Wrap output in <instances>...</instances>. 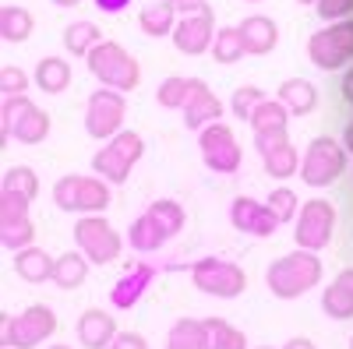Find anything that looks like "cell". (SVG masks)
<instances>
[{
	"label": "cell",
	"instance_id": "cell-12",
	"mask_svg": "<svg viewBox=\"0 0 353 349\" xmlns=\"http://www.w3.org/2000/svg\"><path fill=\"white\" fill-rule=\"evenodd\" d=\"M346 159H343V149L332 141V138H314L304 152V162H301V177L304 184L311 187H325L332 184L339 173H343Z\"/></svg>",
	"mask_w": 353,
	"mask_h": 349
},
{
	"label": "cell",
	"instance_id": "cell-20",
	"mask_svg": "<svg viewBox=\"0 0 353 349\" xmlns=\"http://www.w3.org/2000/svg\"><path fill=\"white\" fill-rule=\"evenodd\" d=\"M321 310H325L329 317H336V321L353 317V268L336 275V282L325 289V297H321Z\"/></svg>",
	"mask_w": 353,
	"mask_h": 349
},
{
	"label": "cell",
	"instance_id": "cell-46",
	"mask_svg": "<svg viewBox=\"0 0 353 349\" xmlns=\"http://www.w3.org/2000/svg\"><path fill=\"white\" fill-rule=\"evenodd\" d=\"M343 96H346V99L353 103V71H350V74L343 78Z\"/></svg>",
	"mask_w": 353,
	"mask_h": 349
},
{
	"label": "cell",
	"instance_id": "cell-32",
	"mask_svg": "<svg viewBox=\"0 0 353 349\" xmlns=\"http://www.w3.org/2000/svg\"><path fill=\"white\" fill-rule=\"evenodd\" d=\"M0 36L8 43H25L32 36V14L25 8H4L0 11Z\"/></svg>",
	"mask_w": 353,
	"mask_h": 349
},
{
	"label": "cell",
	"instance_id": "cell-17",
	"mask_svg": "<svg viewBox=\"0 0 353 349\" xmlns=\"http://www.w3.org/2000/svg\"><path fill=\"white\" fill-rule=\"evenodd\" d=\"M254 145L265 159L269 177L286 180L290 173H297V152H293V145L286 141V134H254Z\"/></svg>",
	"mask_w": 353,
	"mask_h": 349
},
{
	"label": "cell",
	"instance_id": "cell-26",
	"mask_svg": "<svg viewBox=\"0 0 353 349\" xmlns=\"http://www.w3.org/2000/svg\"><path fill=\"white\" fill-rule=\"evenodd\" d=\"M36 85L43 92H64L71 85V67L68 61H61V56H43L39 67H36Z\"/></svg>",
	"mask_w": 353,
	"mask_h": 349
},
{
	"label": "cell",
	"instance_id": "cell-15",
	"mask_svg": "<svg viewBox=\"0 0 353 349\" xmlns=\"http://www.w3.org/2000/svg\"><path fill=\"white\" fill-rule=\"evenodd\" d=\"M212 11L205 8V11H194V14H184L181 21H176V28H173V43H176V50L181 53H188V56H198V53H205L209 50V43H212Z\"/></svg>",
	"mask_w": 353,
	"mask_h": 349
},
{
	"label": "cell",
	"instance_id": "cell-8",
	"mask_svg": "<svg viewBox=\"0 0 353 349\" xmlns=\"http://www.w3.org/2000/svg\"><path fill=\"white\" fill-rule=\"evenodd\" d=\"M53 201L64 212H103L110 205V187L96 177H61L53 187Z\"/></svg>",
	"mask_w": 353,
	"mask_h": 349
},
{
	"label": "cell",
	"instance_id": "cell-11",
	"mask_svg": "<svg viewBox=\"0 0 353 349\" xmlns=\"http://www.w3.org/2000/svg\"><path fill=\"white\" fill-rule=\"evenodd\" d=\"M124 124V96L121 89H99L92 92V99H88V109H85V131L92 134L96 141L103 138H113L117 131H121Z\"/></svg>",
	"mask_w": 353,
	"mask_h": 349
},
{
	"label": "cell",
	"instance_id": "cell-24",
	"mask_svg": "<svg viewBox=\"0 0 353 349\" xmlns=\"http://www.w3.org/2000/svg\"><path fill=\"white\" fill-rule=\"evenodd\" d=\"M152 275H156V268H149V265H138L128 279H121L113 286V304L121 307V310H128V307H134L138 304V297L145 293V286L152 282Z\"/></svg>",
	"mask_w": 353,
	"mask_h": 349
},
{
	"label": "cell",
	"instance_id": "cell-13",
	"mask_svg": "<svg viewBox=\"0 0 353 349\" xmlns=\"http://www.w3.org/2000/svg\"><path fill=\"white\" fill-rule=\"evenodd\" d=\"M332 229H336V209L329 201H307L297 215V247L304 251H321L329 240H332Z\"/></svg>",
	"mask_w": 353,
	"mask_h": 349
},
{
	"label": "cell",
	"instance_id": "cell-47",
	"mask_svg": "<svg viewBox=\"0 0 353 349\" xmlns=\"http://www.w3.org/2000/svg\"><path fill=\"white\" fill-rule=\"evenodd\" d=\"M346 149H350V152H353V124H350V127H346Z\"/></svg>",
	"mask_w": 353,
	"mask_h": 349
},
{
	"label": "cell",
	"instance_id": "cell-48",
	"mask_svg": "<svg viewBox=\"0 0 353 349\" xmlns=\"http://www.w3.org/2000/svg\"><path fill=\"white\" fill-rule=\"evenodd\" d=\"M53 4H61V8H74V4H81V0H53Z\"/></svg>",
	"mask_w": 353,
	"mask_h": 349
},
{
	"label": "cell",
	"instance_id": "cell-1",
	"mask_svg": "<svg viewBox=\"0 0 353 349\" xmlns=\"http://www.w3.org/2000/svg\"><path fill=\"white\" fill-rule=\"evenodd\" d=\"M318 279H321V261L314 257V251H293V254L272 261L269 272H265V286L279 300H293V297L307 293Z\"/></svg>",
	"mask_w": 353,
	"mask_h": 349
},
{
	"label": "cell",
	"instance_id": "cell-41",
	"mask_svg": "<svg viewBox=\"0 0 353 349\" xmlns=\"http://www.w3.org/2000/svg\"><path fill=\"white\" fill-rule=\"evenodd\" d=\"M25 74L18 71V67H4V71H0V89H4V99L8 96H21L25 92Z\"/></svg>",
	"mask_w": 353,
	"mask_h": 349
},
{
	"label": "cell",
	"instance_id": "cell-5",
	"mask_svg": "<svg viewBox=\"0 0 353 349\" xmlns=\"http://www.w3.org/2000/svg\"><path fill=\"white\" fill-rule=\"evenodd\" d=\"M307 53L314 67L321 71H336V67H346L353 61V21H336L329 28L311 36L307 43Z\"/></svg>",
	"mask_w": 353,
	"mask_h": 349
},
{
	"label": "cell",
	"instance_id": "cell-30",
	"mask_svg": "<svg viewBox=\"0 0 353 349\" xmlns=\"http://www.w3.org/2000/svg\"><path fill=\"white\" fill-rule=\"evenodd\" d=\"M173 8L166 4V0H159V4H149L141 11V32L145 36H173V28H176V21H173Z\"/></svg>",
	"mask_w": 353,
	"mask_h": 349
},
{
	"label": "cell",
	"instance_id": "cell-6",
	"mask_svg": "<svg viewBox=\"0 0 353 349\" xmlns=\"http://www.w3.org/2000/svg\"><path fill=\"white\" fill-rule=\"evenodd\" d=\"M46 134H50L46 109L32 106L25 96L4 99V138H18L21 145H39Z\"/></svg>",
	"mask_w": 353,
	"mask_h": 349
},
{
	"label": "cell",
	"instance_id": "cell-52",
	"mask_svg": "<svg viewBox=\"0 0 353 349\" xmlns=\"http://www.w3.org/2000/svg\"><path fill=\"white\" fill-rule=\"evenodd\" d=\"M350 349H353V339H350Z\"/></svg>",
	"mask_w": 353,
	"mask_h": 349
},
{
	"label": "cell",
	"instance_id": "cell-51",
	"mask_svg": "<svg viewBox=\"0 0 353 349\" xmlns=\"http://www.w3.org/2000/svg\"><path fill=\"white\" fill-rule=\"evenodd\" d=\"M258 349H269V346H258Z\"/></svg>",
	"mask_w": 353,
	"mask_h": 349
},
{
	"label": "cell",
	"instance_id": "cell-28",
	"mask_svg": "<svg viewBox=\"0 0 353 349\" xmlns=\"http://www.w3.org/2000/svg\"><path fill=\"white\" fill-rule=\"evenodd\" d=\"M88 275V257L85 254H61L57 257V268H53V282L61 289H78Z\"/></svg>",
	"mask_w": 353,
	"mask_h": 349
},
{
	"label": "cell",
	"instance_id": "cell-21",
	"mask_svg": "<svg viewBox=\"0 0 353 349\" xmlns=\"http://www.w3.org/2000/svg\"><path fill=\"white\" fill-rule=\"evenodd\" d=\"M241 36H244L248 53H272L276 43H279V28H276L272 18L254 14V18H244L241 21Z\"/></svg>",
	"mask_w": 353,
	"mask_h": 349
},
{
	"label": "cell",
	"instance_id": "cell-42",
	"mask_svg": "<svg viewBox=\"0 0 353 349\" xmlns=\"http://www.w3.org/2000/svg\"><path fill=\"white\" fill-rule=\"evenodd\" d=\"M110 349H149V346H145V339H141V335L124 332V335H117V339L110 342Z\"/></svg>",
	"mask_w": 353,
	"mask_h": 349
},
{
	"label": "cell",
	"instance_id": "cell-4",
	"mask_svg": "<svg viewBox=\"0 0 353 349\" xmlns=\"http://www.w3.org/2000/svg\"><path fill=\"white\" fill-rule=\"evenodd\" d=\"M57 332V314L50 310V307H43V304H32L25 314H18V317H8L4 314V349H32V346H39L43 339H50Z\"/></svg>",
	"mask_w": 353,
	"mask_h": 349
},
{
	"label": "cell",
	"instance_id": "cell-37",
	"mask_svg": "<svg viewBox=\"0 0 353 349\" xmlns=\"http://www.w3.org/2000/svg\"><path fill=\"white\" fill-rule=\"evenodd\" d=\"M269 209L276 212L279 222H290L293 215H297V194H293L290 187H276V191L269 194Z\"/></svg>",
	"mask_w": 353,
	"mask_h": 349
},
{
	"label": "cell",
	"instance_id": "cell-3",
	"mask_svg": "<svg viewBox=\"0 0 353 349\" xmlns=\"http://www.w3.org/2000/svg\"><path fill=\"white\" fill-rule=\"evenodd\" d=\"M141 152H145L141 134H134V131H117V134L110 138L106 149L96 152L92 166H96V173H99L103 180H110V184H124V180H128V173L134 169V162L141 159Z\"/></svg>",
	"mask_w": 353,
	"mask_h": 349
},
{
	"label": "cell",
	"instance_id": "cell-19",
	"mask_svg": "<svg viewBox=\"0 0 353 349\" xmlns=\"http://www.w3.org/2000/svg\"><path fill=\"white\" fill-rule=\"evenodd\" d=\"M78 339L85 349H110V342L117 339V325L106 310H85L78 321Z\"/></svg>",
	"mask_w": 353,
	"mask_h": 349
},
{
	"label": "cell",
	"instance_id": "cell-31",
	"mask_svg": "<svg viewBox=\"0 0 353 349\" xmlns=\"http://www.w3.org/2000/svg\"><path fill=\"white\" fill-rule=\"evenodd\" d=\"M205 332H209V349H248L244 332H237L223 317H205Z\"/></svg>",
	"mask_w": 353,
	"mask_h": 349
},
{
	"label": "cell",
	"instance_id": "cell-35",
	"mask_svg": "<svg viewBox=\"0 0 353 349\" xmlns=\"http://www.w3.org/2000/svg\"><path fill=\"white\" fill-rule=\"evenodd\" d=\"M191 89H194L191 78H166V81L159 85V103H163L166 109H184Z\"/></svg>",
	"mask_w": 353,
	"mask_h": 349
},
{
	"label": "cell",
	"instance_id": "cell-10",
	"mask_svg": "<svg viewBox=\"0 0 353 349\" xmlns=\"http://www.w3.org/2000/svg\"><path fill=\"white\" fill-rule=\"evenodd\" d=\"M191 279L201 293H212V297H241L244 286H248V275L241 272V265L233 261H223V257H201L198 265L191 268Z\"/></svg>",
	"mask_w": 353,
	"mask_h": 349
},
{
	"label": "cell",
	"instance_id": "cell-16",
	"mask_svg": "<svg viewBox=\"0 0 353 349\" xmlns=\"http://www.w3.org/2000/svg\"><path fill=\"white\" fill-rule=\"evenodd\" d=\"M230 222L237 226L241 233H251V237H272L279 219L269 205H258L254 198H237L230 205Z\"/></svg>",
	"mask_w": 353,
	"mask_h": 349
},
{
	"label": "cell",
	"instance_id": "cell-44",
	"mask_svg": "<svg viewBox=\"0 0 353 349\" xmlns=\"http://www.w3.org/2000/svg\"><path fill=\"white\" fill-rule=\"evenodd\" d=\"M128 4H131V0H96V8H99V11H110V14H113V11H124Z\"/></svg>",
	"mask_w": 353,
	"mask_h": 349
},
{
	"label": "cell",
	"instance_id": "cell-34",
	"mask_svg": "<svg viewBox=\"0 0 353 349\" xmlns=\"http://www.w3.org/2000/svg\"><path fill=\"white\" fill-rule=\"evenodd\" d=\"M241 53H248L241 28H223V32L216 36V43H212V56L219 64H233V61H241Z\"/></svg>",
	"mask_w": 353,
	"mask_h": 349
},
{
	"label": "cell",
	"instance_id": "cell-53",
	"mask_svg": "<svg viewBox=\"0 0 353 349\" xmlns=\"http://www.w3.org/2000/svg\"><path fill=\"white\" fill-rule=\"evenodd\" d=\"M166 349H173V346H166Z\"/></svg>",
	"mask_w": 353,
	"mask_h": 349
},
{
	"label": "cell",
	"instance_id": "cell-38",
	"mask_svg": "<svg viewBox=\"0 0 353 349\" xmlns=\"http://www.w3.org/2000/svg\"><path fill=\"white\" fill-rule=\"evenodd\" d=\"M265 96L258 92V89H237L233 92V103H230V109H233V116H237V120H251V113L258 109V103H261Z\"/></svg>",
	"mask_w": 353,
	"mask_h": 349
},
{
	"label": "cell",
	"instance_id": "cell-45",
	"mask_svg": "<svg viewBox=\"0 0 353 349\" xmlns=\"http://www.w3.org/2000/svg\"><path fill=\"white\" fill-rule=\"evenodd\" d=\"M283 349H314V342L311 339H290Z\"/></svg>",
	"mask_w": 353,
	"mask_h": 349
},
{
	"label": "cell",
	"instance_id": "cell-2",
	"mask_svg": "<svg viewBox=\"0 0 353 349\" xmlns=\"http://www.w3.org/2000/svg\"><path fill=\"white\" fill-rule=\"evenodd\" d=\"M85 61H88V71H92L103 85H110V89L131 92V89H138V81H141L138 61L117 43H106V39L96 43L92 50L85 53Z\"/></svg>",
	"mask_w": 353,
	"mask_h": 349
},
{
	"label": "cell",
	"instance_id": "cell-27",
	"mask_svg": "<svg viewBox=\"0 0 353 349\" xmlns=\"http://www.w3.org/2000/svg\"><path fill=\"white\" fill-rule=\"evenodd\" d=\"M173 349H209V332H205V321L198 317H184L170 328V342Z\"/></svg>",
	"mask_w": 353,
	"mask_h": 349
},
{
	"label": "cell",
	"instance_id": "cell-36",
	"mask_svg": "<svg viewBox=\"0 0 353 349\" xmlns=\"http://www.w3.org/2000/svg\"><path fill=\"white\" fill-rule=\"evenodd\" d=\"M156 219H159V226L166 229V237H176V233H181L184 229V209L181 205H176V201H156V205L149 209Z\"/></svg>",
	"mask_w": 353,
	"mask_h": 349
},
{
	"label": "cell",
	"instance_id": "cell-25",
	"mask_svg": "<svg viewBox=\"0 0 353 349\" xmlns=\"http://www.w3.org/2000/svg\"><path fill=\"white\" fill-rule=\"evenodd\" d=\"M286 106L276 99H261L258 109L251 113V127L254 134H286Z\"/></svg>",
	"mask_w": 353,
	"mask_h": 349
},
{
	"label": "cell",
	"instance_id": "cell-49",
	"mask_svg": "<svg viewBox=\"0 0 353 349\" xmlns=\"http://www.w3.org/2000/svg\"><path fill=\"white\" fill-rule=\"evenodd\" d=\"M50 349H71V346H50Z\"/></svg>",
	"mask_w": 353,
	"mask_h": 349
},
{
	"label": "cell",
	"instance_id": "cell-50",
	"mask_svg": "<svg viewBox=\"0 0 353 349\" xmlns=\"http://www.w3.org/2000/svg\"><path fill=\"white\" fill-rule=\"evenodd\" d=\"M301 4H318V0H301Z\"/></svg>",
	"mask_w": 353,
	"mask_h": 349
},
{
	"label": "cell",
	"instance_id": "cell-22",
	"mask_svg": "<svg viewBox=\"0 0 353 349\" xmlns=\"http://www.w3.org/2000/svg\"><path fill=\"white\" fill-rule=\"evenodd\" d=\"M14 268H18V275L25 279V282H46V279H53V268H57V261L43 251V247H21L18 254H14Z\"/></svg>",
	"mask_w": 353,
	"mask_h": 349
},
{
	"label": "cell",
	"instance_id": "cell-7",
	"mask_svg": "<svg viewBox=\"0 0 353 349\" xmlns=\"http://www.w3.org/2000/svg\"><path fill=\"white\" fill-rule=\"evenodd\" d=\"M36 237L32 229V219H28V198L21 191H14L11 184H4L0 191V240H4L8 251H21L28 247Z\"/></svg>",
	"mask_w": 353,
	"mask_h": 349
},
{
	"label": "cell",
	"instance_id": "cell-23",
	"mask_svg": "<svg viewBox=\"0 0 353 349\" xmlns=\"http://www.w3.org/2000/svg\"><path fill=\"white\" fill-rule=\"evenodd\" d=\"M279 103L290 109V113H311L314 103H318V92H314V85L304 81V78H290L279 85Z\"/></svg>",
	"mask_w": 353,
	"mask_h": 349
},
{
	"label": "cell",
	"instance_id": "cell-39",
	"mask_svg": "<svg viewBox=\"0 0 353 349\" xmlns=\"http://www.w3.org/2000/svg\"><path fill=\"white\" fill-rule=\"evenodd\" d=\"M4 184H11L14 191H21L28 201H32L36 194H39V180H36V173L28 169V166H14L8 177H4Z\"/></svg>",
	"mask_w": 353,
	"mask_h": 349
},
{
	"label": "cell",
	"instance_id": "cell-29",
	"mask_svg": "<svg viewBox=\"0 0 353 349\" xmlns=\"http://www.w3.org/2000/svg\"><path fill=\"white\" fill-rule=\"evenodd\" d=\"M163 240H170V237H166V229L159 226V219L152 212L134 219V226H131V247L134 251H156V247H163Z\"/></svg>",
	"mask_w": 353,
	"mask_h": 349
},
{
	"label": "cell",
	"instance_id": "cell-14",
	"mask_svg": "<svg viewBox=\"0 0 353 349\" xmlns=\"http://www.w3.org/2000/svg\"><path fill=\"white\" fill-rule=\"evenodd\" d=\"M198 145H201V156H205V166L209 169H216V173L241 169V145H237V138H233V131L226 124L201 127Z\"/></svg>",
	"mask_w": 353,
	"mask_h": 349
},
{
	"label": "cell",
	"instance_id": "cell-18",
	"mask_svg": "<svg viewBox=\"0 0 353 349\" xmlns=\"http://www.w3.org/2000/svg\"><path fill=\"white\" fill-rule=\"evenodd\" d=\"M219 113H223V106H219V99L209 92V85L194 81V89H191V96H188V103H184V124L194 127V131H201V127L216 124Z\"/></svg>",
	"mask_w": 353,
	"mask_h": 349
},
{
	"label": "cell",
	"instance_id": "cell-9",
	"mask_svg": "<svg viewBox=\"0 0 353 349\" xmlns=\"http://www.w3.org/2000/svg\"><path fill=\"white\" fill-rule=\"evenodd\" d=\"M74 240L92 265H110V261L121 254V233H117L106 219H99V212L74 222Z\"/></svg>",
	"mask_w": 353,
	"mask_h": 349
},
{
	"label": "cell",
	"instance_id": "cell-40",
	"mask_svg": "<svg viewBox=\"0 0 353 349\" xmlns=\"http://www.w3.org/2000/svg\"><path fill=\"white\" fill-rule=\"evenodd\" d=\"M314 11L321 21H339V18L353 14V0H318Z\"/></svg>",
	"mask_w": 353,
	"mask_h": 349
},
{
	"label": "cell",
	"instance_id": "cell-33",
	"mask_svg": "<svg viewBox=\"0 0 353 349\" xmlns=\"http://www.w3.org/2000/svg\"><path fill=\"white\" fill-rule=\"evenodd\" d=\"M96 43H103V39H99V28L92 21H71L64 28V46L71 53H88Z\"/></svg>",
	"mask_w": 353,
	"mask_h": 349
},
{
	"label": "cell",
	"instance_id": "cell-43",
	"mask_svg": "<svg viewBox=\"0 0 353 349\" xmlns=\"http://www.w3.org/2000/svg\"><path fill=\"white\" fill-rule=\"evenodd\" d=\"M166 4L173 11H181V14H194V11H205V0H166Z\"/></svg>",
	"mask_w": 353,
	"mask_h": 349
}]
</instances>
